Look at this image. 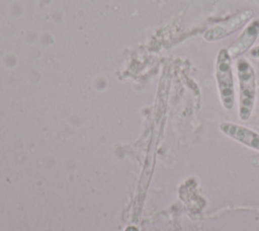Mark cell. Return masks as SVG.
<instances>
[{
	"label": "cell",
	"mask_w": 259,
	"mask_h": 231,
	"mask_svg": "<svg viewBox=\"0 0 259 231\" xmlns=\"http://www.w3.org/2000/svg\"><path fill=\"white\" fill-rule=\"evenodd\" d=\"M236 75L238 78V114L241 121H248L253 112L259 83L256 70L246 58H238L236 61Z\"/></svg>",
	"instance_id": "cell-1"
},
{
	"label": "cell",
	"mask_w": 259,
	"mask_h": 231,
	"mask_svg": "<svg viewBox=\"0 0 259 231\" xmlns=\"http://www.w3.org/2000/svg\"><path fill=\"white\" fill-rule=\"evenodd\" d=\"M214 79L220 100L225 109L231 110L235 105V74L233 59L227 49H221L214 62Z\"/></svg>",
	"instance_id": "cell-2"
},
{
	"label": "cell",
	"mask_w": 259,
	"mask_h": 231,
	"mask_svg": "<svg viewBox=\"0 0 259 231\" xmlns=\"http://www.w3.org/2000/svg\"><path fill=\"white\" fill-rule=\"evenodd\" d=\"M253 17V11L250 9L242 10L229 18L221 20L210 25L203 33V38L206 42L221 41L235 31L245 26Z\"/></svg>",
	"instance_id": "cell-3"
},
{
	"label": "cell",
	"mask_w": 259,
	"mask_h": 231,
	"mask_svg": "<svg viewBox=\"0 0 259 231\" xmlns=\"http://www.w3.org/2000/svg\"><path fill=\"white\" fill-rule=\"evenodd\" d=\"M220 131L230 139L259 151V133L236 123L222 122L219 126Z\"/></svg>",
	"instance_id": "cell-4"
},
{
	"label": "cell",
	"mask_w": 259,
	"mask_h": 231,
	"mask_svg": "<svg viewBox=\"0 0 259 231\" xmlns=\"http://www.w3.org/2000/svg\"><path fill=\"white\" fill-rule=\"evenodd\" d=\"M259 37V18L248 22L237 40L227 49L232 59H238L251 50Z\"/></svg>",
	"instance_id": "cell-5"
},
{
	"label": "cell",
	"mask_w": 259,
	"mask_h": 231,
	"mask_svg": "<svg viewBox=\"0 0 259 231\" xmlns=\"http://www.w3.org/2000/svg\"><path fill=\"white\" fill-rule=\"evenodd\" d=\"M250 55H251L252 58L259 60V45L253 47V48L250 50Z\"/></svg>",
	"instance_id": "cell-6"
},
{
	"label": "cell",
	"mask_w": 259,
	"mask_h": 231,
	"mask_svg": "<svg viewBox=\"0 0 259 231\" xmlns=\"http://www.w3.org/2000/svg\"><path fill=\"white\" fill-rule=\"evenodd\" d=\"M251 163H252L254 166L259 167V156H255V157H253V158H252V160H251Z\"/></svg>",
	"instance_id": "cell-7"
}]
</instances>
